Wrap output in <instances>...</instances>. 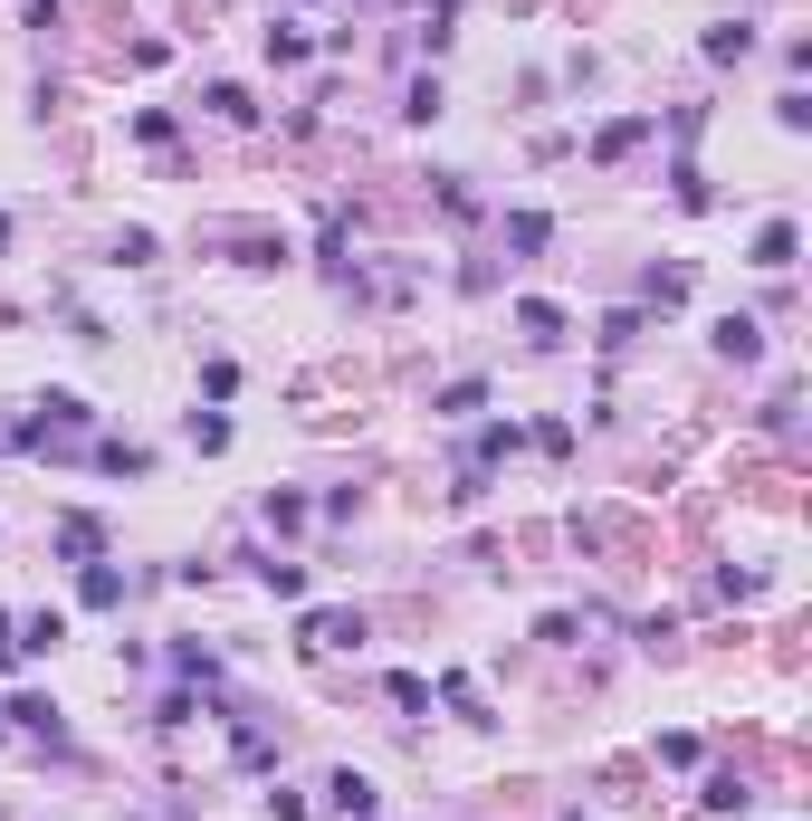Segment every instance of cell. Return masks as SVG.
Returning a JSON list of instances; mask_svg holds the SVG:
<instances>
[{
    "label": "cell",
    "mask_w": 812,
    "mask_h": 821,
    "mask_svg": "<svg viewBox=\"0 0 812 821\" xmlns=\"http://www.w3.org/2000/svg\"><path fill=\"white\" fill-rule=\"evenodd\" d=\"M87 602H96V611L124 602V573H116V563H87Z\"/></svg>",
    "instance_id": "4"
},
{
    "label": "cell",
    "mask_w": 812,
    "mask_h": 821,
    "mask_svg": "<svg viewBox=\"0 0 812 821\" xmlns=\"http://www.w3.org/2000/svg\"><path fill=\"white\" fill-rule=\"evenodd\" d=\"M517 326L535 334V344H554V334H564V316H554V306H535V297H525V306H517Z\"/></svg>",
    "instance_id": "2"
},
{
    "label": "cell",
    "mask_w": 812,
    "mask_h": 821,
    "mask_svg": "<svg viewBox=\"0 0 812 821\" xmlns=\"http://www.w3.org/2000/svg\"><path fill=\"white\" fill-rule=\"evenodd\" d=\"M755 268H793V220H774V230L755 239Z\"/></svg>",
    "instance_id": "1"
},
{
    "label": "cell",
    "mask_w": 812,
    "mask_h": 821,
    "mask_svg": "<svg viewBox=\"0 0 812 821\" xmlns=\"http://www.w3.org/2000/svg\"><path fill=\"white\" fill-rule=\"evenodd\" d=\"M716 344L736 353V363H755V316H726V326H716Z\"/></svg>",
    "instance_id": "3"
}]
</instances>
